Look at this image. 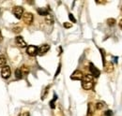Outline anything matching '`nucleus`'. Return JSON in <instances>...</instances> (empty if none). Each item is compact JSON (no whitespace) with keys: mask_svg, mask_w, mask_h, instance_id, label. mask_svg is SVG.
<instances>
[{"mask_svg":"<svg viewBox=\"0 0 122 116\" xmlns=\"http://www.w3.org/2000/svg\"><path fill=\"white\" fill-rule=\"evenodd\" d=\"M23 21L26 25H30L34 21V16L31 12H25L23 15Z\"/></svg>","mask_w":122,"mask_h":116,"instance_id":"f257e3e1","label":"nucleus"},{"mask_svg":"<svg viewBox=\"0 0 122 116\" xmlns=\"http://www.w3.org/2000/svg\"><path fill=\"white\" fill-rule=\"evenodd\" d=\"M12 12H13V14L15 16L17 19H21L22 17H23V15H24V9H23V7H21V6H16L13 8V10H12Z\"/></svg>","mask_w":122,"mask_h":116,"instance_id":"f03ea898","label":"nucleus"},{"mask_svg":"<svg viewBox=\"0 0 122 116\" xmlns=\"http://www.w3.org/2000/svg\"><path fill=\"white\" fill-rule=\"evenodd\" d=\"M26 53L31 56V57H34L38 54V47L37 46H34V45H29L27 46L26 48Z\"/></svg>","mask_w":122,"mask_h":116,"instance_id":"7ed1b4c3","label":"nucleus"},{"mask_svg":"<svg viewBox=\"0 0 122 116\" xmlns=\"http://www.w3.org/2000/svg\"><path fill=\"white\" fill-rule=\"evenodd\" d=\"M89 71H90V75H91L93 78H98V77H100V75H101L100 69H98V68L93 65V63H90V64H89Z\"/></svg>","mask_w":122,"mask_h":116,"instance_id":"20e7f679","label":"nucleus"},{"mask_svg":"<svg viewBox=\"0 0 122 116\" xmlns=\"http://www.w3.org/2000/svg\"><path fill=\"white\" fill-rule=\"evenodd\" d=\"M84 77V73L81 70H75L74 72L71 75V79L74 81H82Z\"/></svg>","mask_w":122,"mask_h":116,"instance_id":"39448f33","label":"nucleus"},{"mask_svg":"<svg viewBox=\"0 0 122 116\" xmlns=\"http://www.w3.org/2000/svg\"><path fill=\"white\" fill-rule=\"evenodd\" d=\"M11 74V70H10V68L9 66H5L4 68H2V70H1V76L4 78V79H8L10 78Z\"/></svg>","mask_w":122,"mask_h":116,"instance_id":"423d86ee","label":"nucleus"},{"mask_svg":"<svg viewBox=\"0 0 122 116\" xmlns=\"http://www.w3.org/2000/svg\"><path fill=\"white\" fill-rule=\"evenodd\" d=\"M49 50H50L49 44H42L40 48H38V54L39 55H44Z\"/></svg>","mask_w":122,"mask_h":116,"instance_id":"0eeeda50","label":"nucleus"},{"mask_svg":"<svg viewBox=\"0 0 122 116\" xmlns=\"http://www.w3.org/2000/svg\"><path fill=\"white\" fill-rule=\"evenodd\" d=\"M15 42H16V44H17L19 47H21V48H25V47L27 46V44H26V42H25V40L24 38L21 37V36H17V37H16Z\"/></svg>","mask_w":122,"mask_h":116,"instance_id":"6e6552de","label":"nucleus"},{"mask_svg":"<svg viewBox=\"0 0 122 116\" xmlns=\"http://www.w3.org/2000/svg\"><path fill=\"white\" fill-rule=\"evenodd\" d=\"M82 87L85 89V90H92L93 87H94V82H82Z\"/></svg>","mask_w":122,"mask_h":116,"instance_id":"1a4fd4ad","label":"nucleus"},{"mask_svg":"<svg viewBox=\"0 0 122 116\" xmlns=\"http://www.w3.org/2000/svg\"><path fill=\"white\" fill-rule=\"evenodd\" d=\"M95 105L93 103H88L87 105V114L86 116H92L94 113V111H95Z\"/></svg>","mask_w":122,"mask_h":116,"instance_id":"9d476101","label":"nucleus"},{"mask_svg":"<svg viewBox=\"0 0 122 116\" xmlns=\"http://www.w3.org/2000/svg\"><path fill=\"white\" fill-rule=\"evenodd\" d=\"M103 68H104V70H105L107 73L112 72V71L114 70V65H113L111 62H107V63H105V65L103 66Z\"/></svg>","mask_w":122,"mask_h":116,"instance_id":"9b49d317","label":"nucleus"},{"mask_svg":"<svg viewBox=\"0 0 122 116\" xmlns=\"http://www.w3.org/2000/svg\"><path fill=\"white\" fill-rule=\"evenodd\" d=\"M20 70H21V72L23 74V76H26V75L29 73V71H30L29 67H28V66H25V65H23V66L21 67Z\"/></svg>","mask_w":122,"mask_h":116,"instance_id":"f8f14e48","label":"nucleus"},{"mask_svg":"<svg viewBox=\"0 0 122 116\" xmlns=\"http://www.w3.org/2000/svg\"><path fill=\"white\" fill-rule=\"evenodd\" d=\"M37 12L41 15V16H45V17L49 14L48 10H47V9H43V8H41V9H37Z\"/></svg>","mask_w":122,"mask_h":116,"instance_id":"ddd939ff","label":"nucleus"},{"mask_svg":"<svg viewBox=\"0 0 122 116\" xmlns=\"http://www.w3.org/2000/svg\"><path fill=\"white\" fill-rule=\"evenodd\" d=\"M93 79L94 78L92 77L90 74H84L82 82H93Z\"/></svg>","mask_w":122,"mask_h":116,"instance_id":"4468645a","label":"nucleus"},{"mask_svg":"<svg viewBox=\"0 0 122 116\" xmlns=\"http://www.w3.org/2000/svg\"><path fill=\"white\" fill-rule=\"evenodd\" d=\"M6 63H7L6 57H5L3 54H0V68H4V67L6 66Z\"/></svg>","mask_w":122,"mask_h":116,"instance_id":"2eb2a0df","label":"nucleus"},{"mask_svg":"<svg viewBox=\"0 0 122 116\" xmlns=\"http://www.w3.org/2000/svg\"><path fill=\"white\" fill-rule=\"evenodd\" d=\"M45 22L46 24H54V18H53V16L51 14L47 15L45 17Z\"/></svg>","mask_w":122,"mask_h":116,"instance_id":"dca6fc26","label":"nucleus"},{"mask_svg":"<svg viewBox=\"0 0 122 116\" xmlns=\"http://www.w3.org/2000/svg\"><path fill=\"white\" fill-rule=\"evenodd\" d=\"M57 99V96L56 95V94H54V98L50 101V107H51V109H55L56 108V105H55V102H56V100Z\"/></svg>","mask_w":122,"mask_h":116,"instance_id":"f3484780","label":"nucleus"},{"mask_svg":"<svg viewBox=\"0 0 122 116\" xmlns=\"http://www.w3.org/2000/svg\"><path fill=\"white\" fill-rule=\"evenodd\" d=\"M15 77L17 80H21V79L24 77L22 72H21V70H20V68H17L15 70Z\"/></svg>","mask_w":122,"mask_h":116,"instance_id":"a211bd4d","label":"nucleus"},{"mask_svg":"<svg viewBox=\"0 0 122 116\" xmlns=\"http://www.w3.org/2000/svg\"><path fill=\"white\" fill-rule=\"evenodd\" d=\"M116 19H114V18H109L108 20H107V24L109 25V26H114L115 24H116Z\"/></svg>","mask_w":122,"mask_h":116,"instance_id":"6ab92c4d","label":"nucleus"},{"mask_svg":"<svg viewBox=\"0 0 122 116\" xmlns=\"http://www.w3.org/2000/svg\"><path fill=\"white\" fill-rule=\"evenodd\" d=\"M100 52H101V54H102V65L104 66L106 61H105V51L103 49H100Z\"/></svg>","mask_w":122,"mask_h":116,"instance_id":"aec40b11","label":"nucleus"},{"mask_svg":"<svg viewBox=\"0 0 122 116\" xmlns=\"http://www.w3.org/2000/svg\"><path fill=\"white\" fill-rule=\"evenodd\" d=\"M22 27L20 26V25H16V26H14L13 28H12V32L13 33H15V34H19V33H21L22 32Z\"/></svg>","mask_w":122,"mask_h":116,"instance_id":"412c9836","label":"nucleus"},{"mask_svg":"<svg viewBox=\"0 0 122 116\" xmlns=\"http://www.w3.org/2000/svg\"><path fill=\"white\" fill-rule=\"evenodd\" d=\"M103 106H104V103H102V102H98V103L95 104V109H96V110H102V109L103 108Z\"/></svg>","mask_w":122,"mask_h":116,"instance_id":"4be33fe9","label":"nucleus"},{"mask_svg":"<svg viewBox=\"0 0 122 116\" xmlns=\"http://www.w3.org/2000/svg\"><path fill=\"white\" fill-rule=\"evenodd\" d=\"M49 88H50V85L47 86L45 89H44V91H43V93H42V95H41V99H42V100L46 97V96H47V94H48V91H49Z\"/></svg>","mask_w":122,"mask_h":116,"instance_id":"5701e85b","label":"nucleus"},{"mask_svg":"<svg viewBox=\"0 0 122 116\" xmlns=\"http://www.w3.org/2000/svg\"><path fill=\"white\" fill-rule=\"evenodd\" d=\"M60 70H61V64L59 63V65H58V67H57V69H56V74H55V78H56V77L59 75Z\"/></svg>","mask_w":122,"mask_h":116,"instance_id":"b1692460","label":"nucleus"},{"mask_svg":"<svg viewBox=\"0 0 122 116\" xmlns=\"http://www.w3.org/2000/svg\"><path fill=\"white\" fill-rule=\"evenodd\" d=\"M69 19H70L72 23H76V19L74 18V16L71 14V13H69Z\"/></svg>","mask_w":122,"mask_h":116,"instance_id":"393cba45","label":"nucleus"},{"mask_svg":"<svg viewBox=\"0 0 122 116\" xmlns=\"http://www.w3.org/2000/svg\"><path fill=\"white\" fill-rule=\"evenodd\" d=\"M63 26H64L65 28L68 29V28H71L72 25H71V24H70V23H64V24H63Z\"/></svg>","mask_w":122,"mask_h":116,"instance_id":"a878e982","label":"nucleus"},{"mask_svg":"<svg viewBox=\"0 0 122 116\" xmlns=\"http://www.w3.org/2000/svg\"><path fill=\"white\" fill-rule=\"evenodd\" d=\"M104 114H105V116H112L113 115V112H112V111H106Z\"/></svg>","mask_w":122,"mask_h":116,"instance_id":"bb28decb","label":"nucleus"},{"mask_svg":"<svg viewBox=\"0 0 122 116\" xmlns=\"http://www.w3.org/2000/svg\"><path fill=\"white\" fill-rule=\"evenodd\" d=\"M3 39H4V37L2 35V32H1V29H0V43L3 42Z\"/></svg>","mask_w":122,"mask_h":116,"instance_id":"cd10ccee","label":"nucleus"},{"mask_svg":"<svg viewBox=\"0 0 122 116\" xmlns=\"http://www.w3.org/2000/svg\"><path fill=\"white\" fill-rule=\"evenodd\" d=\"M22 116H30V113H29L28 111H25V112H24V113L22 114Z\"/></svg>","mask_w":122,"mask_h":116,"instance_id":"c85d7f7f","label":"nucleus"},{"mask_svg":"<svg viewBox=\"0 0 122 116\" xmlns=\"http://www.w3.org/2000/svg\"><path fill=\"white\" fill-rule=\"evenodd\" d=\"M118 26H119V28L122 30V19L119 21V23H118Z\"/></svg>","mask_w":122,"mask_h":116,"instance_id":"c756f323","label":"nucleus"},{"mask_svg":"<svg viewBox=\"0 0 122 116\" xmlns=\"http://www.w3.org/2000/svg\"><path fill=\"white\" fill-rule=\"evenodd\" d=\"M19 116H21V115H19Z\"/></svg>","mask_w":122,"mask_h":116,"instance_id":"7c9ffc66","label":"nucleus"}]
</instances>
